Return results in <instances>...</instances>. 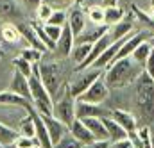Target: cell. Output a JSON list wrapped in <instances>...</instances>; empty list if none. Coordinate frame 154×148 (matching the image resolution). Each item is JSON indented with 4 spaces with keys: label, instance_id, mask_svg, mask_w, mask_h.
<instances>
[{
    "label": "cell",
    "instance_id": "44dd1931",
    "mask_svg": "<svg viewBox=\"0 0 154 148\" xmlns=\"http://www.w3.org/2000/svg\"><path fill=\"white\" fill-rule=\"evenodd\" d=\"M0 20L4 22L22 20V13L14 0H0Z\"/></svg>",
    "mask_w": 154,
    "mask_h": 148
},
{
    "label": "cell",
    "instance_id": "277c9868",
    "mask_svg": "<svg viewBox=\"0 0 154 148\" xmlns=\"http://www.w3.org/2000/svg\"><path fill=\"white\" fill-rule=\"evenodd\" d=\"M38 70H39V77L45 84V87L48 89V93L52 95L54 100L59 98L61 91L65 89V72L63 66L56 61H48V63H38Z\"/></svg>",
    "mask_w": 154,
    "mask_h": 148
},
{
    "label": "cell",
    "instance_id": "5b68a950",
    "mask_svg": "<svg viewBox=\"0 0 154 148\" xmlns=\"http://www.w3.org/2000/svg\"><path fill=\"white\" fill-rule=\"evenodd\" d=\"M52 114L59 120V121H63L65 125H72L74 123V120H75V98L72 96V93L68 91V87L65 86V89H63V96L61 98H57V100H54V109H52Z\"/></svg>",
    "mask_w": 154,
    "mask_h": 148
},
{
    "label": "cell",
    "instance_id": "8fae6325",
    "mask_svg": "<svg viewBox=\"0 0 154 148\" xmlns=\"http://www.w3.org/2000/svg\"><path fill=\"white\" fill-rule=\"evenodd\" d=\"M129 36V34H127ZM127 36H124V37H120V39H116V41H113L95 61H93V64L90 66V68H99V70H106V66L108 64H111L113 63V59H115V55L118 54V50H120V46L124 45V41L127 39Z\"/></svg>",
    "mask_w": 154,
    "mask_h": 148
},
{
    "label": "cell",
    "instance_id": "836d02e7",
    "mask_svg": "<svg viewBox=\"0 0 154 148\" xmlns=\"http://www.w3.org/2000/svg\"><path fill=\"white\" fill-rule=\"evenodd\" d=\"M68 22V13H66V9H54V13L50 14V18H48V22L47 23H50V25H65Z\"/></svg>",
    "mask_w": 154,
    "mask_h": 148
},
{
    "label": "cell",
    "instance_id": "3957f363",
    "mask_svg": "<svg viewBox=\"0 0 154 148\" xmlns=\"http://www.w3.org/2000/svg\"><path fill=\"white\" fill-rule=\"evenodd\" d=\"M29 86H31V102L34 105V109L39 114H52L54 109V98L48 93V89L45 87L41 77H39L38 64H34L32 73L29 77Z\"/></svg>",
    "mask_w": 154,
    "mask_h": 148
},
{
    "label": "cell",
    "instance_id": "ac0fdd59",
    "mask_svg": "<svg viewBox=\"0 0 154 148\" xmlns=\"http://www.w3.org/2000/svg\"><path fill=\"white\" fill-rule=\"evenodd\" d=\"M133 22H134V14H133V11H127L125 16H124L118 23H115V25L109 27V34L113 36V39H120V37L131 34V31H133Z\"/></svg>",
    "mask_w": 154,
    "mask_h": 148
},
{
    "label": "cell",
    "instance_id": "7bdbcfd3",
    "mask_svg": "<svg viewBox=\"0 0 154 148\" xmlns=\"http://www.w3.org/2000/svg\"><path fill=\"white\" fill-rule=\"evenodd\" d=\"M102 5H104V7H109V5H118V0H102Z\"/></svg>",
    "mask_w": 154,
    "mask_h": 148
},
{
    "label": "cell",
    "instance_id": "603a6c76",
    "mask_svg": "<svg viewBox=\"0 0 154 148\" xmlns=\"http://www.w3.org/2000/svg\"><path fill=\"white\" fill-rule=\"evenodd\" d=\"M0 34H2V39H4V41H7V43H11V45L20 43V41L23 39V37H22V32H20V29H18V23L14 25V23H11V22H7V23L2 25Z\"/></svg>",
    "mask_w": 154,
    "mask_h": 148
},
{
    "label": "cell",
    "instance_id": "52a82bcc",
    "mask_svg": "<svg viewBox=\"0 0 154 148\" xmlns=\"http://www.w3.org/2000/svg\"><path fill=\"white\" fill-rule=\"evenodd\" d=\"M109 96V86L104 80V75H100L77 100L81 102H90V104H102Z\"/></svg>",
    "mask_w": 154,
    "mask_h": 148
},
{
    "label": "cell",
    "instance_id": "9c48e42d",
    "mask_svg": "<svg viewBox=\"0 0 154 148\" xmlns=\"http://www.w3.org/2000/svg\"><path fill=\"white\" fill-rule=\"evenodd\" d=\"M39 116H41V120H43V123H45V127H47V130H48V136H50V139H52L54 145H56L63 136H66V134L70 132V127L65 125L63 121H59L54 114H39Z\"/></svg>",
    "mask_w": 154,
    "mask_h": 148
},
{
    "label": "cell",
    "instance_id": "e0dca14e",
    "mask_svg": "<svg viewBox=\"0 0 154 148\" xmlns=\"http://www.w3.org/2000/svg\"><path fill=\"white\" fill-rule=\"evenodd\" d=\"M109 116H111L115 121H118V123L127 130V134H129V132H134V130L138 129V118H136V114H133V112L124 111V109H113Z\"/></svg>",
    "mask_w": 154,
    "mask_h": 148
},
{
    "label": "cell",
    "instance_id": "83f0119b",
    "mask_svg": "<svg viewBox=\"0 0 154 148\" xmlns=\"http://www.w3.org/2000/svg\"><path fill=\"white\" fill-rule=\"evenodd\" d=\"M131 11H133V14H134V18H138L143 25H145V29L147 31H151L154 32V16L151 13H145V11H142L136 4H131Z\"/></svg>",
    "mask_w": 154,
    "mask_h": 148
},
{
    "label": "cell",
    "instance_id": "ee69618b",
    "mask_svg": "<svg viewBox=\"0 0 154 148\" xmlns=\"http://www.w3.org/2000/svg\"><path fill=\"white\" fill-rule=\"evenodd\" d=\"M149 43H151V46H152V50H154V32L151 34V37H149Z\"/></svg>",
    "mask_w": 154,
    "mask_h": 148
},
{
    "label": "cell",
    "instance_id": "d4e9b609",
    "mask_svg": "<svg viewBox=\"0 0 154 148\" xmlns=\"http://www.w3.org/2000/svg\"><path fill=\"white\" fill-rule=\"evenodd\" d=\"M151 52H152V46H151V43H149V39H145V41H142L138 46H136V50L131 54V57L138 63V64H142V66H145V61L149 59V55H151Z\"/></svg>",
    "mask_w": 154,
    "mask_h": 148
},
{
    "label": "cell",
    "instance_id": "60d3db41",
    "mask_svg": "<svg viewBox=\"0 0 154 148\" xmlns=\"http://www.w3.org/2000/svg\"><path fill=\"white\" fill-rule=\"evenodd\" d=\"M113 148H136V145H134L129 138H125V139H122V141L113 143Z\"/></svg>",
    "mask_w": 154,
    "mask_h": 148
},
{
    "label": "cell",
    "instance_id": "f6af8a7d",
    "mask_svg": "<svg viewBox=\"0 0 154 148\" xmlns=\"http://www.w3.org/2000/svg\"><path fill=\"white\" fill-rule=\"evenodd\" d=\"M151 14H152V16H154V2H152V4H151Z\"/></svg>",
    "mask_w": 154,
    "mask_h": 148
},
{
    "label": "cell",
    "instance_id": "7402d4cb",
    "mask_svg": "<svg viewBox=\"0 0 154 148\" xmlns=\"http://www.w3.org/2000/svg\"><path fill=\"white\" fill-rule=\"evenodd\" d=\"M82 121L90 129V132L93 134L95 139H108L109 141V134H108V129H106L102 118H84Z\"/></svg>",
    "mask_w": 154,
    "mask_h": 148
},
{
    "label": "cell",
    "instance_id": "8d00e7d4",
    "mask_svg": "<svg viewBox=\"0 0 154 148\" xmlns=\"http://www.w3.org/2000/svg\"><path fill=\"white\" fill-rule=\"evenodd\" d=\"M41 27H43V31L48 34V37L56 43L57 39H59V36H61V32H63V27L61 25H50V23H41Z\"/></svg>",
    "mask_w": 154,
    "mask_h": 148
},
{
    "label": "cell",
    "instance_id": "5bb4252c",
    "mask_svg": "<svg viewBox=\"0 0 154 148\" xmlns=\"http://www.w3.org/2000/svg\"><path fill=\"white\" fill-rule=\"evenodd\" d=\"M0 105H5V107H23L27 111L32 105V102L27 100L25 96L11 91V89H5V91H0Z\"/></svg>",
    "mask_w": 154,
    "mask_h": 148
},
{
    "label": "cell",
    "instance_id": "9a60e30c",
    "mask_svg": "<svg viewBox=\"0 0 154 148\" xmlns=\"http://www.w3.org/2000/svg\"><path fill=\"white\" fill-rule=\"evenodd\" d=\"M18 29H20L22 37L27 41V45H29V46L38 48V50H41V52H47V46L41 43V39H39V36H38V32H36V27H34V25L25 23V22H20V23H18Z\"/></svg>",
    "mask_w": 154,
    "mask_h": 148
},
{
    "label": "cell",
    "instance_id": "e575fe53",
    "mask_svg": "<svg viewBox=\"0 0 154 148\" xmlns=\"http://www.w3.org/2000/svg\"><path fill=\"white\" fill-rule=\"evenodd\" d=\"M34 13H36V18H38L39 23H47L48 18H50V14L54 13V7L50 4H47V2H41V5H39Z\"/></svg>",
    "mask_w": 154,
    "mask_h": 148
},
{
    "label": "cell",
    "instance_id": "7c38bea8",
    "mask_svg": "<svg viewBox=\"0 0 154 148\" xmlns=\"http://www.w3.org/2000/svg\"><path fill=\"white\" fill-rule=\"evenodd\" d=\"M86 20H88V16H86V11H82L81 9V5L79 4H74V7H70V11H68V25H70V29H72V32H74V36H79L81 32H84V29H86Z\"/></svg>",
    "mask_w": 154,
    "mask_h": 148
},
{
    "label": "cell",
    "instance_id": "cb8c5ba5",
    "mask_svg": "<svg viewBox=\"0 0 154 148\" xmlns=\"http://www.w3.org/2000/svg\"><path fill=\"white\" fill-rule=\"evenodd\" d=\"M125 13L127 11H124L122 7H118V5H109V7H104V23L106 25H115L118 23L124 16H125Z\"/></svg>",
    "mask_w": 154,
    "mask_h": 148
},
{
    "label": "cell",
    "instance_id": "484cf974",
    "mask_svg": "<svg viewBox=\"0 0 154 148\" xmlns=\"http://www.w3.org/2000/svg\"><path fill=\"white\" fill-rule=\"evenodd\" d=\"M18 136H20V132L18 130H14V129H11L9 125H5V123H2L0 121V143L4 145V147H13L14 145V141L18 139Z\"/></svg>",
    "mask_w": 154,
    "mask_h": 148
},
{
    "label": "cell",
    "instance_id": "f1b7e54d",
    "mask_svg": "<svg viewBox=\"0 0 154 148\" xmlns=\"http://www.w3.org/2000/svg\"><path fill=\"white\" fill-rule=\"evenodd\" d=\"M18 132L22 136H29V138H34V132H36V127H34V118H32V112L27 109V116L20 121V127H18Z\"/></svg>",
    "mask_w": 154,
    "mask_h": 148
},
{
    "label": "cell",
    "instance_id": "f546056e",
    "mask_svg": "<svg viewBox=\"0 0 154 148\" xmlns=\"http://www.w3.org/2000/svg\"><path fill=\"white\" fill-rule=\"evenodd\" d=\"M86 16L88 20L93 23V25H106L104 23V5H91L88 11H86Z\"/></svg>",
    "mask_w": 154,
    "mask_h": 148
},
{
    "label": "cell",
    "instance_id": "7a4b0ae2",
    "mask_svg": "<svg viewBox=\"0 0 154 148\" xmlns=\"http://www.w3.org/2000/svg\"><path fill=\"white\" fill-rule=\"evenodd\" d=\"M145 68L138 64L133 57H124L116 59L111 64L106 66L104 70V80L109 86V89H122L127 86H133L138 75L142 73Z\"/></svg>",
    "mask_w": 154,
    "mask_h": 148
},
{
    "label": "cell",
    "instance_id": "4dcf8cb0",
    "mask_svg": "<svg viewBox=\"0 0 154 148\" xmlns=\"http://www.w3.org/2000/svg\"><path fill=\"white\" fill-rule=\"evenodd\" d=\"M138 139H140V143H138V147L136 148H152V136H151V129H149V125H142V127H138Z\"/></svg>",
    "mask_w": 154,
    "mask_h": 148
},
{
    "label": "cell",
    "instance_id": "c3c4849f",
    "mask_svg": "<svg viewBox=\"0 0 154 148\" xmlns=\"http://www.w3.org/2000/svg\"><path fill=\"white\" fill-rule=\"evenodd\" d=\"M152 2H154V0H151V4H152Z\"/></svg>",
    "mask_w": 154,
    "mask_h": 148
},
{
    "label": "cell",
    "instance_id": "b9f144b4",
    "mask_svg": "<svg viewBox=\"0 0 154 148\" xmlns=\"http://www.w3.org/2000/svg\"><path fill=\"white\" fill-rule=\"evenodd\" d=\"M41 2H43V0H22V4H23L29 11H36L39 5H41Z\"/></svg>",
    "mask_w": 154,
    "mask_h": 148
},
{
    "label": "cell",
    "instance_id": "ba28073f",
    "mask_svg": "<svg viewBox=\"0 0 154 148\" xmlns=\"http://www.w3.org/2000/svg\"><path fill=\"white\" fill-rule=\"evenodd\" d=\"M74 46H75V36H74V32H72L70 25H68V23H65L61 36H59L57 41H56L54 54H56L59 59H66V57H70V55H72Z\"/></svg>",
    "mask_w": 154,
    "mask_h": 148
},
{
    "label": "cell",
    "instance_id": "30bf717a",
    "mask_svg": "<svg viewBox=\"0 0 154 148\" xmlns=\"http://www.w3.org/2000/svg\"><path fill=\"white\" fill-rule=\"evenodd\" d=\"M109 114H111V111L104 109L102 104H90V102L75 100V116L81 120H84V118H104Z\"/></svg>",
    "mask_w": 154,
    "mask_h": 148
},
{
    "label": "cell",
    "instance_id": "8992f818",
    "mask_svg": "<svg viewBox=\"0 0 154 148\" xmlns=\"http://www.w3.org/2000/svg\"><path fill=\"white\" fill-rule=\"evenodd\" d=\"M75 73H79V75H77L74 80L66 82V87H68V91L72 93V96L77 100L100 75H104V70H99V68H86V70L75 72Z\"/></svg>",
    "mask_w": 154,
    "mask_h": 148
},
{
    "label": "cell",
    "instance_id": "d590c367",
    "mask_svg": "<svg viewBox=\"0 0 154 148\" xmlns=\"http://www.w3.org/2000/svg\"><path fill=\"white\" fill-rule=\"evenodd\" d=\"M43 54L45 52H41L38 48H32V46H29V48H25V50H22V57L23 59H27L29 63H32V64H38L39 61H41V57H43Z\"/></svg>",
    "mask_w": 154,
    "mask_h": 148
},
{
    "label": "cell",
    "instance_id": "f35d334b",
    "mask_svg": "<svg viewBox=\"0 0 154 148\" xmlns=\"http://www.w3.org/2000/svg\"><path fill=\"white\" fill-rule=\"evenodd\" d=\"M109 147H111V141H108V139H95L93 143L84 145L82 148H109Z\"/></svg>",
    "mask_w": 154,
    "mask_h": 148
},
{
    "label": "cell",
    "instance_id": "d6a6232c",
    "mask_svg": "<svg viewBox=\"0 0 154 148\" xmlns=\"http://www.w3.org/2000/svg\"><path fill=\"white\" fill-rule=\"evenodd\" d=\"M84 145L77 139V138H74L70 132L66 134V136H63L56 145H54V148H82Z\"/></svg>",
    "mask_w": 154,
    "mask_h": 148
},
{
    "label": "cell",
    "instance_id": "ffe728a7",
    "mask_svg": "<svg viewBox=\"0 0 154 148\" xmlns=\"http://www.w3.org/2000/svg\"><path fill=\"white\" fill-rule=\"evenodd\" d=\"M102 121H104V125H106V129H108V134H109V141H111V143L122 141V139L127 138V130H125L118 121H115L111 116H104Z\"/></svg>",
    "mask_w": 154,
    "mask_h": 148
},
{
    "label": "cell",
    "instance_id": "2e32d148",
    "mask_svg": "<svg viewBox=\"0 0 154 148\" xmlns=\"http://www.w3.org/2000/svg\"><path fill=\"white\" fill-rule=\"evenodd\" d=\"M7 89H11V91H14V93H18V95H22V96H25L27 100H31V86H29V77H25L23 73H20V72H13V77H11V82H9V87Z\"/></svg>",
    "mask_w": 154,
    "mask_h": 148
},
{
    "label": "cell",
    "instance_id": "74e56055",
    "mask_svg": "<svg viewBox=\"0 0 154 148\" xmlns=\"http://www.w3.org/2000/svg\"><path fill=\"white\" fill-rule=\"evenodd\" d=\"M43 2L50 4V5H52L54 9H66V7L74 5L77 0H43Z\"/></svg>",
    "mask_w": 154,
    "mask_h": 148
},
{
    "label": "cell",
    "instance_id": "d6986e66",
    "mask_svg": "<svg viewBox=\"0 0 154 148\" xmlns=\"http://www.w3.org/2000/svg\"><path fill=\"white\" fill-rule=\"evenodd\" d=\"M70 134L77 138L82 145H90V143H93L95 141V138H93V134L90 132V129L84 125V121L81 120V118H75L74 120V123L70 125Z\"/></svg>",
    "mask_w": 154,
    "mask_h": 148
},
{
    "label": "cell",
    "instance_id": "7dc6e473",
    "mask_svg": "<svg viewBox=\"0 0 154 148\" xmlns=\"http://www.w3.org/2000/svg\"><path fill=\"white\" fill-rule=\"evenodd\" d=\"M152 148H154V138H152Z\"/></svg>",
    "mask_w": 154,
    "mask_h": 148
},
{
    "label": "cell",
    "instance_id": "ab89813d",
    "mask_svg": "<svg viewBox=\"0 0 154 148\" xmlns=\"http://www.w3.org/2000/svg\"><path fill=\"white\" fill-rule=\"evenodd\" d=\"M143 68H145V72H147V73H149V75L154 78V50L151 52L149 59L145 61V66H143Z\"/></svg>",
    "mask_w": 154,
    "mask_h": 148
},
{
    "label": "cell",
    "instance_id": "4316f807",
    "mask_svg": "<svg viewBox=\"0 0 154 148\" xmlns=\"http://www.w3.org/2000/svg\"><path fill=\"white\" fill-rule=\"evenodd\" d=\"M91 45H93V43H75V46H74V50H72V55H70L75 64H81V63L86 61V57H88L90 52H91Z\"/></svg>",
    "mask_w": 154,
    "mask_h": 148
},
{
    "label": "cell",
    "instance_id": "1f68e13d",
    "mask_svg": "<svg viewBox=\"0 0 154 148\" xmlns=\"http://www.w3.org/2000/svg\"><path fill=\"white\" fill-rule=\"evenodd\" d=\"M13 68H14L16 72H20V73H23L25 77H31L34 64H32V63H29L27 59H23L22 55H18V57H14V59H13Z\"/></svg>",
    "mask_w": 154,
    "mask_h": 148
},
{
    "label": "cell",
    "instance_id": "bcb514c9",
    "mask_svg": "<svg viewBox=\"0 0 154 148\" xmlns=\"http://www.w3.org/2000/svg\"><path fill=\"white\" fill-rule=\"evenodd\" d=\"M0 148H7V147H4V145H2V143H0Z\"/></svg>",
    "mask_w": 154,
    "mask_h": 148
},
{
    "label": "cell",
    "instance_id": "4fadbf2b",
    "mask_svg": "<svg viewBox=\"0 0 154 148\" xmlns=\"http://www.w3.org/2000/svg\"><path fill=\"white\" fill-rule=\"evenodd\" d=\"M29 111L32 112V118H34V127H36L34 136L38 138L41 148H54V143H52V139H50V136H48V130H47V127H45V123H43L39 112L34 109V105H31Z\"/></svg>",
    "mask_w": 154,
    "mask_h": 148
},
{
    "label": "cell",
    "instance_id": "6da1fadb",
    "mask_svg": "<svg viewBox=\"0 0 154 148\" xmlns=\"http://www.w3.org/2000/svg\"><path fill=\"white\" fill-rule=\"evenodd\" d=\"M133 91L138 121H142V125L151 127L154 123V78L143 70L134 80Z\"/></svg>",
    "mask_w": 154,
    "mask_h": 148
}]
</instances>
